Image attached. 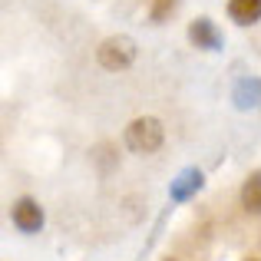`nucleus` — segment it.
I'll return each instance as SVG.
<instances>
[{"label":"nucleus","instance_id":"nucleus-8","mask_svg":"<svg viewBox=\"0 0 261 261\" xmlns=\"http://www.w3.org/2000/svg\"><path fill=\"white\" fill-rule=\"evenodd\" d=\"M242 205L248 215H261V169L242 182Z\"/></svg>","mask_w":261,"mask_h":261},{"label":"nucleus","instance_id":"nucleus-1","mask_svg":"<svg viewBox=\"0 0 261 261\" xmlns=\"http://www.w3.org/2000/svg\"><path fill=\"white\" fill-rule=\"evenodd\" d=\"M126 149L136 155H152L162 149V142H166V129H162V122L155 119V116H139V119H133L126 126Z\"/></svg>","mask_w":261,"mask_h":261},{"label":"nucleus","instance_id":"nucleus-3","mask_svg":"<svg viewBox=\"0 0 261 261\" xmlns=\"http://www.w3.org/2000/svg\"><path fill=\"white\" fill-rule=\"evenodd\" d=\"M10 222H13V228L23 231V235H37V231L43 228V205L30 195L17 198L13 208H10Z\"/></svg>","mask_w":261,"mask_h":261},{"label":"nucleus","instance_id":"nucleus-2","mask_svg":"<svg viewBox=\"0 0 261 261\" xmlns=\"http://www.w3.org/2000/svg\"><path fill=\"white\" fill-rule=\"evenodd\" d=\"M136 40L126 37V33H116V37H106L96 50V60H99L102 70L109 73H119V70H129L136 63Z\"/></svg>","mask_w":261,"mask_h":261},{"label":"nucleus","instance_id":"nucleus-10","mask_svg":"<svg viewBox=\"0 0 261 261\" xmlns=\"http://www.w3.org/2000/svg\"><path fill=\"white\" fill-rule=\"evenodd\" d=\"M166 261H172V258H166Z\"/></svg>","mask_w":261,"mask_h":261},{"label":"nucleus","instance_id":"nucleus-7","mask_svg":"<svg viewBox=\"0 0 261 261\" xmlns=\"http://www.w3.org/2000/svg\"><path fill=\"white\" fill-rule=\"evenodd\" d=\"M228 17L238 27H251L261 20V0H228Z\"/></svg>","mask_w":261,"mask_h":261},{"label":"nucleus","instance_id":"nucleus-6","mask_svg":"<svg viewBox=\"0 0 261 261\" xmlns=\"http://www.w3.org/2000/svg\"><path fill=\"white\" fill-rule=\"evenodd\" d=\"M238 109H261V80H238L235 93H231Z\"/></svg>","mask_w":261,"mask_h":261},{"label":"nucleus","instance_id":"nucleus-4","mask_svg":"<svg viewBox=\"0 0 261 261\" xmlns=\"http://www.w3.org/2000/svg\"><path fill=\"white\" fill-rule=\"evenodd\" d=\"M189 40H192V46H198V50H208V53L222 50V43H225L222 30H218V27L212 23L208 17H195V20H192V23H189Z\"/></svg>","mask_w":261,"mask_h":261},{"label":"nucleus","instance_id":"nucleus-9","mask_svg":"<svg viewBox=\"0 0 261 261\" xmlns=\"http://www.w3.org/2000/svg\"><path fill=\"white\" fill-rule=\"evenodd\" d=\"M178 0H152V10H149V17H152V23H162V20L169 17V13L175 10Z\"/></svg>","mask_w":261,"mask_h":261},{"label":"nucleus","instance_id":"nucleus-5","mask_svg":"<svg viewBox=\"0 0 261 261\" xmlns=\"http://www.w3.org/2000/svg\"><path fill=\"white\" fill-rule=\"evenodd\" d=\"M202 185H205V175L198 172V169L189 166V169H182V172L172 178V185H169V198H172V202H189Z\"/></svg>","mask_w":261,"mask_h":261}]
</instances>
